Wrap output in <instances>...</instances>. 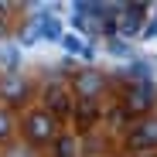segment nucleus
<instances>
[{"label": "nucleus", "mask_w": 157, "mask_h": 157, "mask_svg": "<svg viewBox=\"0 0 157 157\" xmlns=\"http://www.w3.org/2000/svg\"><path fill=\"white\" fill-rule=\"evenodd\" d=\"M0 99L10 102V106H21V102L28 99V82H24L21 75H4L0 78Z\"/></svg>", "instance_id": "423d86ee"}, {"label": "nucleus", "mask_w": 157, "mask_h": 157, "mask_svg": "<svg viewBox=\"0 0 157 157\" xmlns=\"http://www.w3.org/2000/svg\"><path fill=\"white\" fill-rule=\"evenodd\" d=\"M154 21H157V14H154Z\"/></svg>", "instance_id": "aec40b11"}, {"label": "nucleus", "mask_w": 157, "mask_h": 157, "mask_svg": "<svg viewBox=\"0 0 157 157\" xmlns=\"http://www.w3.org/2000/svg\"><path fill=\"white\" fill-rule=\"evenodd\" d=\"M102 86H106V78H102L96 68H78L72 75V89H75L78 99H96L102 92Z\"/></svg>", "instance_id": "7ed1b4c3"}, {"label": "nucleus", "mask_w": 157, "mask_h": 157, "mask_svg": "<svg viewBox=\"0 0 157 157\" xmlns=\"http://www.w3.org/2000/svg\"><path fill=\"white\" fill-rule=\"evenodd\" d=\"M10 133H14V120H10L7 109H0V140H7Z\"/></svg>", "instance_id": "2eb2a0df"}, {"label": "nucleus", "mask_w": 157, "mask_h": 157, "mask_svg": "<svg viewBox=\"0 0 157 157\" xmlns=\"http://www.w3.org/2000/svg\"><path fill=\"white\" fill-rule=\"evenodd\" d=\"M58 137V126H55V116L48 109H34L24 116V140L31 147H41V144H55Z\"/></svg>", "instance_id": "f257e3e1"}, {"label": "nucleus", "mask_w": 157, "mask_h": 157, "mask_svg": "<svg viewBox=\"0 0 157 157\" xmlns=\"http://www.w3.org/2000/svg\"><path fill=\"white\" fill-rule=\"evenodd\" d=\"M157 102V86L154 82H137V86H130L126 89V109L130 113H147L150 106Z\"/></svg>", "instance_id": "20e7f679"}, {"label": "nucleus", "mask_w": 157, "mask_h": 157, "mask_svg": "<svg viewBox=\"0 0 157 157\" xmlns=\"http://www.w3.org/2000/svg\"><path fill=\"white\" fill-rule=\"evenodd\" d=\"M140 38H157V21H147L144 24V34Z\"/></svg>", "instance_id": "f3484780"}, {"label": "nucleus", "mask_w": 157, "mask_h": 157, "mask_svg": "<svg viewBox=\"0 0 157 157\" xmlns=\"http://www.w3.org/2000/svg\"><path fill=\"white\" fill-rule=\"evenodd\" d=\"M137 157H157V150H147V154H137Z\"/></svg>", "instance_id": "6ab92c4d"}, {"label": "nucleus", "mask_w": 157, "mask_h": 157, "mask_svg": "<svg viewBox=\"0 0 157 157\" xmlns=\"http://www.w3.org/2000/svg\"><path fill=\"white\" fill-rule=\"evenodd\" d=\"M7 14H10V4H4V0H0V21H4Z\"/></svg>", "instance_id": "a211bd4d"}, {"label": "nucleus", "mask_w": 157, "mask_h": 157, "mask_svg": "<svg viewBox=\"0 0 157 157\" xmlns=\"http://www.w3.org/2000/svg\"><path fill=\"white\" fill-rule=\"evenodd\" d=\"M51 157H78V140L75 137H55Z\"/></svg>", "instance_id": "1a4fd4ad"}, {"label": "nucleus", "mask_w": 157, "mask_h": 157, "mask_svg": "<svg viewBox=\"0 0 157 157\" xmlns=\"http://www.w3.org/2000/svg\"><path fill=\"white\" fill-rule=\"evenodd\" d=\"M75 120H78L82 130H89V126L99 120V102H96V99H78V102H75Z\"/></svg>", "instance_id": "6e6552de"}, {"label": "nucleus", "mask_w": 157, "mask_h": 157, "mask_svg": "<svg viewBox=\"0 0 157 157\" xmlns=\"http://www.w3.org/2000/svg\"><path fill=\"white\" fill-rule=\"evenodd\" d=\"M62 48L68 51V55H82L86 62L92 58V48H86V44H82V41H78L75 34H65V38H62Z\"/></svg>", "instance_id": "9b49d317"}, {"label": "nucleus", "mask_w": 157, "mask_h": 157, "mask_svg": "<svg viewBox=\"0 0 157 157\" xmlns=\"http://www.w3.org/2000/svg\"><path fill=\"white\" fill-rule=\"evenodd\" d=\"M126 147L137 150V154L157 150V120H140V123L126 133Z\"/></svg>", "instance_id": "f03ea898"}, {"label": "nucleus", "mask_w": 157, "mask_h": 157, "mask_svg": "<svg viewBox=\"0 0 157 157\" xmlns=\"http://www.w3.org/2000/svg\"><path fill=\"white\" fill-rule=\"evenodd\" d=\"M147 7H150V4H123V14L140 17V21H150V17H147Z\"/></svg>", "instance_id": "4468645a"}, {"label": "nucleus", "mask_w": 157, "mask_h": 157, "mask_svg": "<svg viewBox=\"0 0 157 157\" xmlns=\"http://www.w3.org/2000/svg\"><path fill=\"white\" fill-rule=\"evenodd\" d=\"M109 55H130V44L120 41V38H113V41H109Z\"/></svg>", "instance_id": "dca6fc26"}, {"label": "nucleus", "mask_w": 157, "mask_h": 157, "mask_svg": "<svg viewBox=\"0 0 157 157\" xmlns=\"http://www.w3.org/2000/svg\"><path fill=\"white\" fill-rule=\"evenodd\" d=\"M0 62H4L7 75H14V72H17V65H21V51H17L14 44H7V48H0Z\"/></svg>", "instance_id": "f8f14e48"}, {"label": "nucleus", "mask_w": 157, "mask_h": 157, "mask_svg": "<svg viewBox=\"0 0 157 157\" xmlns=\"http://www.w3.org/2000/svg\"><path fill=\"white\" fill-rule=\"evenodd\" d=\"M130 116H133V113H130V109H126V106H113V109H109V116H106V120H109V123H113V126H123V123H126V120H130Z\"/></svg>", "instance_id": "ddd939ff"}, {"label": "nucleus", "mask_w": 157, "mask_h": 157, "mask_svg": "<svg viewBox=\"0 0 157 157\" xmlns=\"http://www.w3.org/2000/svg\"><path fill=\"white\" fill-rule=\"evenodd\" d=\"M44 109H48L51 116H75V102L68 99V92H65L62 86H48V92H44Z\"/></svg>", "instance_id": "39448f33"}, {"label": "nucleus", "mask_w": 157, "mask_h": 157, "mask_svg": "<svg viewBox=\"0 0 157 157\" xmlns=\"http://www.w3.org/2000/svg\"><path fill=\"white\" fill-rule=\"evenodd\" d=\"M38 34H41L44 41H58V44H62L65 28H62V21L51 14V10H44V14H38Z\"/></svg>", "instance_id": "0eeeda50"}, {"label": "nucleus", "mask_w": 157, "mask_h": 157, "mask_svg": "<svg viewBox=\"0 0 157 157\" xmlns=\"http://www.w3.org/2000/svg\"><path fill=\"white\" fill-rule=\"evenodd\" d=\"M144 24H147V21L123 14V17H120V34H123V38H140V34H144Z\"/></svg>", "instance_id": "9d476101"}]
</instances>
